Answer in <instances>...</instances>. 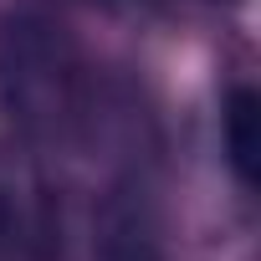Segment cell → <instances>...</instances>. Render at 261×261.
I'll return each instance as SVG.
<instances>
[{
    "label": "cell",
    "instance_id": "6da1fadb",
    "mask_svg": "<svg viewBox=\"0 0 261 261\" xmlns=\"http://www.w3.org/2000/svg\"><path fill=\"white\" fill-rule=\"evenodd\" d=\"M225 154L230 169L246 190H256L261 179V97L251 87H236L225 97Z\"/></svg>",
    "mask_w": 261,
    "mask_h": 261
},
{
    "label": "cell",
    "instance_id": "7a4b0ae2",
    "mask_svg": "<svg viewBox=\"0 0 261 261\" xmlns=\"http://www.w3.org/2000/svg\"><path fill=\"white\" fill-rule=\"evenodd\" d=\"M97 261H159V246H154V230L149 220L134 210L113 200L102 210V225H97Z\"/></svg>",
    "mask_w": 261,
    "mask_h": 261
},
{
    "label": "cell",
    "instance_id": "3957f363",
    "mask_svg": "<svg viewBox=\"0 0 261 261\" xmlns=\"http://www.w3.org/2000/svg\"><path fill=\"white\" fill-rule=\"evenodd\" d=\"M92 6H113V0H92Z\"/></svg>",
    "mask_w": 261,
    "mask_h": 261
}]
</instances>
